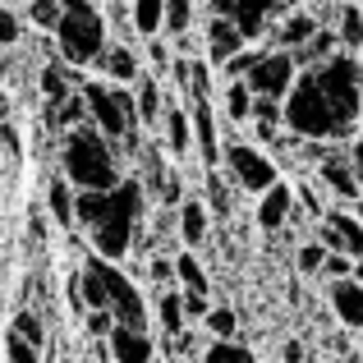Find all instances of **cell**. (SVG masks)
<instances>
[{
    "mask_svg": "<svg viewBox=\"0 0 363 363\" xmlns=\"http://www.w3.org/2000/svg\"><path fill=\"white\" fill-rule=\"evenodd\" d=\"M285 106V133L299 143H336L363 116V69L350 51L299 69Z\"/></svg>",
    "mask_w": 363,
    "mask_h": 363,
    "instance_id": "cell-1",
    "label": "cell"
},
{
    "mask_svg": "<svg viewBox=\"0 0 363 363\" xmlns=\"http://www.w3.org/2000/svg\"><path fill=\"white\" fill-rule=\"evenodd\" d=\"M143 212H147V189L138 179H120L116 189H88L74 203V221L88 230L92 253L111 262H124L129 248L138 244Z\"/></svg>",
    "mask_w": 363,
    "mask_h": 363,
    "instance_id": "cell-2",
    "label": "cell"
},
{
    "mask_svg": "<svg viewBox=\"0 0 363 363\" xmlns=\"http://www.w3.org/2000/svg\"><path fill=\"white\" fill-rule=\"evenodd\" d=\"M60 175L69 179L79 194H88V189H116L124 179L116 143L101 129H92V124L65 129L60 133Z\"/></svg>",
    "mask_w": 363,
    "mask_h": 363,
    "instance_id": "cell-3",
    "label": "cell"
},
{
    "mask_svg": "<svg viewBox=\"0 0 363 363\" xmlns=\"http://www.w3.org/2000/svg\"><path fill=\"white\" fill-rule=\"evenodd\" d=\"M111 46L106 37V14L97 9V0H65L60 23H55V51L65 65L88 69L101 60V51Z\"/></svg>",
    "mask_w": 363,
    "mask_h": 363,
    "instance_id": "cell-4",
    "label": "cell"
},
{
    "mask_svg": "<svg viewBox=\"0 0 363 363\" xmlns=\"http://www.w3.org/2000/svg\"><path fill=\"white\" fill-rule=\"evenodd\" d=\"M83 97H88V124L101 129L111 143H129L143 129L138 111H133V92L120 83H101V79H83Z\"/></svg>",
    "mask_w": 363,
    "mask_h": 363,
    "instance_id": "cell-5",
    "label": "cell"
},
{
    "mask_svg": "<svg viewBox=\"0 0 363 363\" xmlns=\"http://www.w3.org/2000/svg\"><path fill=\"white\" fill-rule=\"evenodd\" d=\"M221 166H225V175L235 179V189H244V194H253V198H262L267 189L281 179L276 161L267 157L257 143H225L221 147Z\"/></svg>",
    "mask_w": 363,
    "mask_h": 363,
    "instance_id": "cell-6",
    "label": "cell"
},
{
    "mask_svg": "<svg viewBox=\"0 0 363 363\" xmlns=\"http://www.w3.org/2000/svg\"><path fill=\"white\" fill-rule=\"evenodd\" d=\"M88 262L97 267L101 281H106V294H111V318H116L120 327H138V331H147V303H143L138 285H133L129 276L120 272V262H111V257H97V253H92Z\"/></svg>",
    "mask_w": 363,
    "mask_h": 363,
    "instance_id": "cell-7",
    "label": "cell"
},
{
    "mask_svg": "<svg viewBox=\"0 0 363 363\" xmlns=\"http://www.w3.org/2000/svg\"><path fill=\"white\" fill-rule=\"evenodd\" d=\"M294 79H299V65H294V51H281V46H272V51H262L253 60V69H248V88L257 92V97H272V101H285L294 88Z\"/></svg>",
    "mask_w": 363,
    "mask_h": 363,
    "instance_id": "cell-8",
    "label": "cell"
},
{
    "mask_svg": "<svg viewBox=\"0 0 363 363\" xmlns=\"http://www.w3.org/2000/svg\"><path fill=\"white\" fill-rule=\"evenodd\" d=\"M207 14L235 18L248 42H257V37L285 14V5H281V0H207Z\"/></svg>",
    "mask_w": 363,
    "mask_h": 363,
    "instance_id": "cell-9",
    "label": "cell"
},
{
    "mask_svg": "<svg viewBox=\"0 0 363 363\" xmlns=\"http://www.w3.org/2000/svg\"><path fill=\"white\" fill-rule=\"evenodd\" d=\"M318 184L327 189V194H336V198H345V203H359L363 198V184H359V175H354V161H350V152H336V147H327L318 161Z\"/></svg>",
    "mask_w": 363,
    "mask_h": 363,
    "instance_id": "cell-10",
    "label": "cell"
},
{
    "mask_svg": "<svg viewBox=\"0 0 363 363\" xmlns=\"http://www.w3.org/2000/svg\"><path fill=\"white\" fill-rule=\"evenodd\" d=\"M318 244L327 248V253L363 257V221L354 212H327L318 221Z\"/></svg>",
    "mask_w": 363,
    "mask_h": 363,
    "instance_id": "cell-11",
    "label": "cell"
},
{
    "mask_svg": "<svg viewBox=\"0 0 363 363\" xmlns=\"http://www.w3.org/2000/svg\"><path fill=\"white\" fill-rule=\"evenodd\" d=\"M203 42H207V65H212V69H225V65H230L235 55H240L244 46H248V37L240 33V23H235V18L212 14V18H207Z\"/></svg>",
    "mask_w": 363,
    "mask_h": 363,
    "instance_id": "cell-12",
    "label": "cell"
},
{
    "mask_svg": "<svg viewBox=\"0 0 363 363\" xmlns=\"http://www.w3.org/2000/svg\"><path fill=\"white\" fill-rule=\"evenodd\" d=\"M189 116H194V152L207 170L221 166V116L212 111V101H189Z\"/></svg>",
    "mask_w": 363,
    "mask_h": 363,
    "instance_id": "cell-13",
    "label": "cell"
},
{
    "mask_svg": "<svg viewBox=\"0 0 363 363\" xmlns=\"http://www.w3.org/2000/svg\"><path fill=\"white\" fill-rule=\"evenodd\" d=\"M161 138H166V152L175 161H184L189 152H194V116H189V101H166Z\"/></svg>",
    "mask_w": 363,
    "mask_h": 363,
    "instance_id": "cell-14",
    "label": "cell"
},
{
    "mask_svg": "<svg viewBox=\"0 0 363 363\" xmlns=\"http://www.w3.org/2000/svg\"><path fill=\"white\" fill-rule=\"evenodd\" d=\"M106 350L116 363H152V354H157V345H152V331H138V327H111L106 336Z\"/></svg>",
    "mask_w": 363,
    "mask_h": 363,
    "instance_id": "cell-15",
    "label": "cell"
},
{
    "mask_svg": "<svg viewBox=\"0 0 363 363\" xmlns=\"http://www.w3.org/2000/svg\"><path fill=\"white\" fill-rule=\"evenodd\" d=\"M97 69L106 74V83H120V88H133V83L143 79V65H138V51H133L129 42H111L106 51H101Z\"/></svg>",
    "mask_w": 363,
    "mask_h": 363,
    "instance_id": "cell-16",
    "label": "cell"
},
{
    "mask_svg": "<svg viewBox=\"0 0 363 363\" xmlns=\"http://www.w3.org/2000/svg\"><path fill=\"white\" fill-rule=\"evenodd\" d=\"M318 28H322L318 14H308V9H285L281 23L272 28V37H276V46H281V51H299L303 42H313V33H318Z\"/></svg>",
    "mask_w": 363,
    "mask_h": 363,
    "instance_id": "cell-17",
    "label": "cell"
},
{
    "mask_svg": "<svg viewBox=\"0 0 363 363\" xmlns=\"http://www.w3.org/2000/svg\"><path fill=\"white\" fill-rule=\"evenodd\" d=\"M290 216H294V189L285 184V179H276V184L257 198V225L272 235V230H281Z\"/></svg>",
    "mask_w": 363,
    "mask_h": 363,
    "instance_id": "cell-18",
    "label": "cell"
},
{
    "mask_svg": "<svg viewBox=\"0 0 363 363\" xmlns=\"http://www.w3.org/2000/svg\"><path fill=\"white\" fill-rule=\"evenodd\" d=\"M331 313H336V322H345L350 331H363V281H354V276L331 281Z\"/></svg>",
    "mask_w": 363,
    "mask_h": 363,
    "instance_id": "cell-19",
    "label": "cell"
},
{
    "mask_svg": "<svg viewBox=\"0 0 363 363\" xmlns=\"http://www.w3.org/2000/svg\"><path fill=\"white\" fill-rule=\"evenodd\" d=\"M133 111H138L143 129H157L161 116H166V92H161V74H143L133 83Z\"/></svg>",
    "mask_w": 363,
    "mask_h": 363,
    "instance_id": "cell-20",
    "label": "cell"
},
{
    "mask_svg": "<svg viewBox=\"0 0 363 363\" xmlns=\"http://www.w3.org/2000/svg\"><path fill=\"white\" fill-rule=\"evenodd\" d=\"M253 101H257V92L248 88L244 79H225V88H221V120L225 124H248L253 120Z\"/></svg>",
    "mask_w": 363,
    "mask_h": 363,
    "instance_id": "cell-21",
    "label": "cell"
},
{
    "mask_svg": "<svg viewBox=\"0 0 363 363\" xmlns=\"http://www.w3.org/2000/svg\"><path fill=\"white\" fill-rule=\"evenodd\" d=\"M175 230H179V244L184 248H198L207 240V203H198V198H184V203L175 207Z\"/></svg>",
    "mask_w": 363,
    "mask_h": 363,
    "instance_id": "cell-22",
    "label": "cell"
},
{
    "mask_svg": "<svg viewBox=\"0 0 363 363\" xmlns=\"http://www.w3.org/2000/svg\"><path fill=\"white\" fill-rule=\"evenodd\" d=\"M129 23L143 42L166 33V0H129Z\"/></svg>",
    "mask_w": 363,
    "mask_h": 363,
    "instance_id": "cell-23",
    "label": "cell"
},
{
    "mask_svg": "<svg viewBox=\"0 0 363 363\" xmlns=\"http://www.w3.org/2000/svg\"><path fill=\"white\" fill-rule=\"evenodd\" d=\"M336 37H340V51H350V55H359V46H363V5L359 0H345V5H336Z\"/></svg>",
    "mask_w": 363,
    "mask_h": 363,
    "instance_id": "cell-24",
    "label": "cell"
},
{
    "mask_svg": "<svg viewBox=\"0 0 363 363\" xmlns=\"http://www.w3.org/2000/svg\"><path fill=\"white\" fill-rule=\"evenodd\" d=\"M253 133H257V143H276L285 133V106L281 101H272V97H257L253 101Z\"/></svg>",
    "mask_w": 363,
    "mask_h": 363,
    "instance_id": "cell-25",
    "label": "cell"
},
{
    "mask_svg": "<svg viewBox=\"0 0 363 363\" xmlns=\"http://www.w3.org/2000/svg\"><path fill=\"white\" fill-rule=\"evenodd\" d=\"M74 281H79L83 308H88V313H111V294H106V281H101V272H97V267L88 262L79 276H74Z\"/></svg>",
    "mask_w": 363,
    "mask_h": 363,
    "instance_id": "cell-26",
    "label": "cell"
},
{
    "mask_svg": "<svg viewBox=\"0 0 363 363\" xmlns=\"http://www.w3.org/2000/svg\"><path fill=\"white\" fill-rule=\"evenodd\" d=\"M46 203H51V216L60 225H74V203H79V189H74L65 175H55L51 184H46Z\"/></svg>",
    "mask_w": 363,
    "mask_h": 363,
    "instance_id": "cell-27",
    "label": "cell"
},
{
    "mask_svg": "<svg viewBox=\"0 0 363 363\" xmlns=\"http://www.w3.org/2000/svg\"><path fill=\"white\" fill-rule=\"evenodd\" d=\"M175 281H179V290H189V294H207L212 290V281H207L203 262L194 257V248H184V253L175 257Z\"/></svg>",
    "mask_w": 363,
    "mask_h": 363,
    "instance_id": "cell-28",
    "label": "cell"
},
{
    "mask_svg": "<svg viewBox=\"0 0 363 363\" xmlns=\"http://www.w3.org/2000/svg\"><path fill=\"white\" fill-rule=\"evenodd\" d=\"M157 318H161V331H166V336H184V290H166L157 299Z\"/></svg>",
    "mask_w": 363,
    "mask_h": 363,
    "instance_id": "cell-29",
    "label": "cell"
},
{
    "mask_svg": "<svg viewBox=\"0 0 363 363\" xmlns=\"http://www.w3.org/2000/svg\"><path fill=\"white\" fill-rule=\"evenodd\" d=\"M198 23V0H166V33L179 37V33H194Z\"/></svg>",
    "mask_w": 363,
    "mask_h": 363,
    "instance_id": "cell-30",
    "label": "cell"
},
{
    "mask_svg": "<svg viewBox=\"0 0 363 363\" xmlns=\"http://www.w3.org/2000/svg\"><path fill=\"white\" fill-rule=\"evenodd\" d=\"M203 363H257V354L248 345H240V340H212Z\"/></svg>",
    "mask_w": 363,
    "mask_h": 363,
    "instance_id": "cell-31",
    "label": "cell"
},
{
    "mask_svg": "<svg viewBox=\"0 0 363 363\" xmlns=\"http://www.w3.org/2000/svg\"><path fill=\"white\" fill-rule=\"evenodd\" d=\"M207 331H212V340H235V331H240V318H235V308H225V303H212V313H207Z\"/></svg>",
    "mask_w": 363,
    "mask_h": 363,
    "instance_id": "cell-32",
    "label": "cell"
},
{
    "mask_svg": "<svg viewBox=\"0 0 363 363\" xmlns=\"http://www.w3.org/2000/svg\"><path fill=\"white\" fill-rule=\"evenodd\" d=\"M5 359L9 363H42V350H37L33 340H23L18 331H9L5 336Z\"/></svg>",
    "mask_w": 363,
    "mask_h": 363,
    "instance_id": "cell-33",
    "label": "cell"
},
{
    "mask_svg": "<svg viewBox=\"0 0 363 363\" xmlns=\"http://www.w3.org/2000/svg\"><path fill=\"white\" fill-rule=\"evenodd\" d=\"M207 212L230 216V194H225V179L216 170H207Z\"/></svg>",
    "mask_w": 363,
    "mask_h": 363,
    "instance_id": "cell-34",
    "label": "cell"
},
{
    "mask_svg": "<svg viewBox=\"0 0 363 363\" xmlns=\"http://www.w3.org/2000/svg\"><path fill=\"white\" fill-rule=\"evenodd\" d=\"M18 37H23V14L0 5V46H18Z\"/></svg>",
    "mask_w": 363,
    "mask_h": 363,
    "instance_id": "cell-35",
    "label": "cell"
},
{
    "mask_svg": "<svg viewBox=\"0 0 363 363\" xmlns=\"http://www.w3.org/2000/svg\"><path fill=\"white\" fill-rule=\"evenodd\" d=\"M147 60H152V69H157L161 79H166V74H170V65H175V46H170V42H161V37H152V42H147Z\"/></svg>",
    "mask_w": 363,
    "mask_h": 363,
    "instance_id": "cell-36",
    "label": "cell"
},
{
    "mask_svg": "<svg viewBox=\"0 0 363 363\" xmlns=\"http://www.w3.org/2000/svg\"><path fill=\"white\" fill-rule=\"evenodd\" d=\"M14 331H18L23 340H33L37 350L46 345V327H42V318H37V313H18V318H14Z\"/></svg>",
    "mask_w": 363,
    "mask_h": 363,
    "instance_id": "cell-37",
    "label": "cell"
},
{
    "mask_svg": "<svg viewBox=\"0 0 363 363\" xmlns=\"http://www.w3.org/2000/svg\"><path fill=\"white\" fill-rule=\"evenodd\" d=\"M322 276H327V281H345V276H354V257H350V253H327Z\"/></svg>",
    "mask_w": 363,
    "mask_h": 363,
    "instance_id": "cell-38",
    "label": "cell"
},
{
    "mask_svg": "<svg viewBox=\"0 0 363 363\" xmlns=\"http://www.w3.org/2000/svg\"><path fill=\"white\" fill-rule=\"evenodd\" d=\"M257 55H262L257 46H244V51L235 55L230 65H225V79H248V69H253V60H257Z\"/></svg>",
    "mask_w": 363,
    "mask_h": 363,
    "instance_id": "cell-39",
    "label": "cell"
},
{
    "mask_svg": "<svg viewBox=\"0 0 363 363\" xmlns=\"http://www.w3.org/2000/svg\"><path fill=\"white\" fill-rule=\"evenodd\" d=\"M322 262H327V248H322V244H303L299 248V272H322Z\"/></svg>",
    "mask_w": 363,
    "mask_h": 363,
    "instance_id": "cell-40",
    "label": "cell"
},
{
    "mask_svg": "<svg viewBox=\"0 0 363 363\" xmlns=\"http://www.w3.org/2000/svg\"><path fill=\"white\" fill-rule=\"evenodd\" d=\"M147 272H152V281H157V285H170V281H175V257H152Z\"/></svg>",
    "mask_w": 363,
    "mask_h": 363,
    "instance_id": "cell-41",
    "label": "cell"
},
{
    "mask_svg": "<svg viewBox=\"0 0 363 363\" xmlns=\"http://www.w3.org/2000/svg\"><path fill=\"white\" fill-rule=\"evenodd\" d=\"M212 313V299L207 294H189L184 290V318H207Z\"/></svg>",
    "mask_w": 363,
    "mask_h": 363,
    "instance_id": "cell-42",
    "label": "cell"
},
{
    "mask_svg": "<svg viewBox=\"0 0 363 363\" xmlns=\"http://www.w3.org/2000/svg\"><path fill=\"white\" fill-rule=\"evenodd\" d=\"M111 327H116V318H111V313H88V331H92V336L106 340V336H111Z\"/></svg>",
    "mask_w": 363,
    "mask_h": 363,
    "instance_id": "cell-43",
    "label": "cell"
},
{
    "mask_svg": "<svg viewBox=\"0 0 363 363\" xmlns=\"http://www.w3.org/2000/svg\"><path fill=\"white\" fill-rule=\"evenodd\" d=\"M350 161H354V175H359V184H363V133L354 138V147H350Z\"/></svg>",
    "mask_w": 363,
    "mask_h": 363,
    "instance_id": "cell-44",
    "label": "cell"
},
{
    "mask_svg": "<svg viewBox=\"0 0 363 363\" xmlns=\"http://www.w3.org/2000/svg\"><path fill=\"white\" fill-rule=\"evenodd\" d=\"M285 363H303V350H299V340H290V345H285Z\"/></svg>",
    "mask_w": 363,
    "mask_h": 363,
    "instance_id": "cell-45",
    "label": "cell"
},
{
    "mask_svg": "<svg viewBox=\"0 0 363 363\" xmlns=\"http://www.w3.org/2000/svg\"><path fill=\"white\" fill-rule=\"evenodd\" d=\"M354 281H363V257H354Z\"/></svg>",
    "mask_w": 363,
    "mask_h": 363,
    "instance_id": "cell-46",
    "label": "cell"
},
{
    "mask_svg": "<svg viewBox=\"0 0 363 363\" xmlns=\"http://www.w3.org/2000/svg\"><path fill=\"white\" fill-rule=\"evenodd\" d=\"M281 5H285V9H299V5H303V0H281Z\"/></svg>",
    "mask_w": 363,
    "mask_h": 363,
    "instance_id": "cell-47",
    "label": "cell"
},
{
    "mask_svg": "<svg viewBox=\"0 0 363 363\" xmlns=\"http://www.w3.org/2000/svg\"><path fill=\"white\" fill-rule=\"evenodd\" d=\"M354 216H359V221H363V198H359V203H354Z\"/></svg>",
    "mask_w": 363,
    "mask_h": 363,
    "instance_id": "cell-48",
    "label": "cell"
},
{
    "mask_svg": "<svg viewBox=\"0 0 363 363\" xmlns=\"http://www.w3.org/2000/svg\"><path fill=\"white\" fill-rule=\"evenodd\" d=\"M354 60H359V69H363V46H359V55H354Z\"/></svg>",
    "mask_w": 363,
    "mask_h": 363,
    "instance_id": "cell-49",
    "label": "cell"
},
{
    "mask_svg": "<svg viewBox=\"0 0 363 363\" xmlns=\"http://www.w3.org/2000/svg\"><path fill=\"white\" fill-rule=\"evenodd\" d=\"M359 359H363V336H359Z\"/></svg>",
    "mask_w": 363,
    "mask_h": 363,
    "instance_id": "cell-50",
    "label": "cell"
},
{
    "mask_svg": "<svg viewBox=\"0 0 363 363\" xmlns=\"http://www.w3.org/2000/svg\"><path fill=\"white\" fill-rule=\"evenodd\" d=\"M0 5H5V0H0Z\"/></svg>",
    "mask_w": 363,
    "mask_h": 363,
    "instance_id": "cell-51",
    "label": "cell"
},
{
    "mask_svg": "<svg viewBox=\"0 0 363 363\" xmlns=\"http://www.w3.org/2000/svg\"><path fill=\"white\" fill-rule=\"evenodd\" d=\"M359 5H363V0H359Z\"/></svg>",
    "mask_w": 363,
    "mask_h": 363,
    "instance_id": "cell-52",
    "label": "cell"
}]
</instances>
